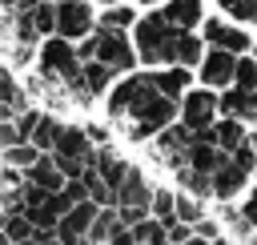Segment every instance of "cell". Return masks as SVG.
<instances>
[{
	"label": "cell",
	"mask_w": 257,
	"mask_h": 245,
	"mask_svg": "<svg viewBox=\"0 0 257 245\" xmlns=\"http://www.w3.org/2000/svg\"><path fill=\"white\" fill-rule=\"evenodd\" d=\"M149 76H153L157 92L169 96V100H177V96L193 84V68H185V64H165V68H157V72H149Z\"/></svg>",
	"instance_id": "7c38bea8"
},
{
	"label": "cell",
	"mask_w": 257,
	"mask_h": 245,
	"mask_svg": "<svg viewBox=\"0 0 257 245\" xmlns=\"http://www.w3.org/2000/svg\"><path fill=\"white\" fill-rule=\"evenodd\" d=\"M181 245H209V241H205V237H197V233H189V237H185Z\"/></svg>",
	"instance_id": "83f0119b"
},
{
	"label": "cell",
	"mask_w": 257,
	"mask_h": 245,
	"mask_svg": "<svg viewBox=\"0 0 257 245\" xmlns=\"http://www.w3.org/2000/svg\"><path fill=\"white\" fill-rule=\"evenodd\" d=\"M149 4H153V0H149Z\"/></svg>",
	"instance_id": "1f68e13d"
},
{
	"label": "cell",
	"mask_w": 257,
	"mask_h": 245,
	"mask_svg": "<svg viewBox=\"0 0 257 245\" xmlns=\"http://www.w3.org/2000/svg\"><path fill=\"white\" fill-rule=\"evenodd\" d=\"M205 40H209L213 48H225V52H233V56L249 52V44H253L245 28H237V24H225V20H205Z\"/></svg>",
	"instance_id": "30bf717a"
},
{
	"label": "cell",
	"mask_w": 257,
	"mask_h": 245,
	"mask_svg": "<svg viewBox=\"0 0 257 245\" xmlns=\"http://www.w3.org/2000/svg\"><path fill=\"white\" fill-rule=\"evenodd\" d=\"M149 217H157L161 225L177 221L173 217V189L169 185H153V193H149Z\"/></svg>",
	"instance_id": "ffe728a7"
},
{
	"label": "cell",
	"mask_w": 257,
	"mask_h": 245,
	"mask_svg": "<svg viewBox=\"0 0 257 245\" xmlns=\"http://www.w3.org/2000/svg\"><path fill=\"white\" fill-rule=\"evenodd\" d=\"M249 181H253V173L241 169V165L225 153V157L217 161V169L209 173V201H217V205H221V201H237V197L249 189Z\"/></svg>",
	"instance_id": "5b68a950"
},
{
	"label": "cell",
	"mask_w": 257,
	"mask_h": 245,
	"mask_svg": "<svg viewBox=\"0 0 257 245\" xmlns=\"http://www.w3.org/2000/svg\"><path fill=\"white\" fill-rule=\"evenodd\" d=\"M104 92H108L104 112L128 145H145L153 133H161L165 125L177 120V100L161 96L149 72H128L120 84H112Z\"/></svg>",
	"instance_id": "6da1fadb"
},
{
	"label": "cell",
	"mask_w": 257,
	"mask_h": 245,
	"mask_svg": "<svg viewBox=\"0 0 257 245\" xmlns=\"http://www.w3.org/2000/svg\"><path fill=\"white\" fill-rule=\"evenodd\" d=\"M76 56H80V60H96V64H104V68H112V72H133V64H137V52H133V44H128V32H116V28H96V32H88L84 44L76 48Z\"/></svg>",
	"instance_id": "7a4b0ae2"
},
{
	"label": "cell",
	"mask_w": 257,
	"mask_h": 245,
	"mask_svg": "<svg viewBox=\"0 0 257 245\" xmlns=\"http://www.w3.org/2000/svg\"><path fill=\"white\" fill-rule=\"evenodd\" d=\"M221 8L233 20H257V0H221Z\"/></svg>",
	"instance_id": "d4e9b609"
},
{
	"label": "cell",
	"mask_w": 257,
	"mask_h": 245,
	"mask_svg": "<svg viewBox=\"0 0 257 245\" xmlns=\"http://www.w3.org/2000/svg\"><path fill=\"white\" fill-rule=\"evenodd\" d=\"M137 16H133V8L128 4H112L104 16H100V24L96 28H116V32H128V24H133Z\"/></svg>",
	"instance_id": "cb8c5ba5"
},
{
	"label": "cell",
	"mask_w": 257,
	"mask_h": 245,
	"mask_svg": "<svg viewBox=\"0 0 257 245\" xmlns=\"http://www.w3.org/2000/svg\"><path fill=\"white\" fill-rule=\"evenodd\" d=\"M209 245H237V241H229V237H225V233H221V237H213V241H209Z\"/></svg>",
	"instance_id": "f1b7e54d"
},
{
	"label": "cell",
	"mask_w": 257,
	"mask_h": 245,
	"mask_svg": "<svg viewBox=\"0 0 257 245\" xmlns=\"http://www.w3.org/2000/svg\"><path fill=\"white\" fill-rule=\"evenodd\" d=\"M48 153H52V157H68V161H84V165H88L92 145H88V137H84L80 125H64V120H56V133H52Z\"/></svg>",
	"instance_id": "52a82bcc"
},
{
	"label": "cell",
	"mask_w": 257,
	"mask_h": 245,
	"mask_svg": "<svg viewBox=\"0 0 257 245\" xmlns=\"http://www.w3.org/2000/svg\"><path fill=\"white\" fill-rule=\"evenodd\" d=\"M173 181H177V193H193V197H205L209 201V173H197L189 165H177L173 169Z\"/></svg>",
	"instance_id": "e0dca14e"
},
{
	"label": "cell",
	"mask_w": 257,
	"mask_h": 245,
	"mask_svg": "<svg viewBox=\"0 0 257 245\" xmlns=\"http://www.w3.org/2000/svg\"><path fill=\"white\" fill-rule=\"evenodd\" d=\"M104 4H120V0H104Z\"/></svg>",
	"instance_id": "4dcf8cb0"
},
{
	"label": "cell",
	"mask_w": 257,
	"mask_h": 245,
	"mask_svg": "<svg viewBox=\"0 0 257 245\" xmlns=\"http://www.w3.org/2000/svg\"><path fill=\"white\" fill-rule=\"evenodd\" d=\"M233 88H249V92H257V64H253V56L249 52H241L237 60H233V80H229Z\"/></svg>",
	"instance_id": "603a6c76"
},
{
	"label": "cell",
	"mask_w": 257,
	"mask_h": 245,
	"mask_svg": "<svg viewBox=\"0 0 257 245\" xmlns=\"http://www.w3.org/2000/svg\"><path fill=\"white\" fill-rule=\"evenodd\" d=\"M24 185H36V189H48V193H56L60 185H64V177H60V169H56V161L48 157V153H40L28 169H24Z\"/></svg>",
	"instance_id": "4fadbf2b"
},
{
	"label": "cell",
	"mask_w": 257,
	"mask_h": 245,
	"mask_svg": "<svg viewBox=\"0 0 257 245\" xmlns=\"http://www.w3.org/2000/svg\"><path fill=\"white\" fill-rule=\"evenodd\" d=\"M0 4H4V8H12V4H16V0H0Z\"/></svg>",
	"instance_id": "f546056e"
},
{
	"label": "cell",
	"mask_w": 257,
	"mask_h": 245,
	"mask_svg": "<svg viewBox=\"0 0 257 245\" xmlns=\"http://www.w3.org/2000/svg\"><path fill=\"white\" fill-rule=\"evenodd\" d=\"M233 52H225V48H209V52H201V60H197V72H201V84L205 88H225L229 80H233Z\"/></svg>",
	"instance_id": "9c48e42d"
},
{
	"label": "cell",
	"mask_w": 257,
	"mask_h": 245,
	"mask_svg": "<svg viewBox=\"0 0 257 245\" xmlns=\"http://www.w3.org/2000/svg\"><path fill=\"white\" fill-rule=\"evenodd\" d=\"M56 36L64 40H80L92 32V8L88 0H56V24H52Z\"/></svg>",
	"instance_id": "8992f818"
},
{
	"label": "cell",
	"mask_w": 257,
	"mask_h": 245,
	"mask_svg": "<svg viewBox=\"0 0 257 245\" xmlns=\"http://www.w3.org/2000/svg\"><path fill=\"white\" fill-rule=\"evenodd\" d=\"M209 213V201L205 197H193V193H177L173 189V217L181 221V225H193V221H201Z\"/></svg>",
	"instance_id": "2e32d148"
},
{
	"label": "cell",
	"mask_w": 257,
	"mask_h": 245,
	"mask_svg": "<svg viewBox=\"0 0 257 245\" xmlns=\"http://www.w3.org/2000/svg\"><path fill=\"white\" fill-rule=\"evenodd\" d=\"M193 137H201V141H213L221 153H233L245 137H249V125H241V120H233V116H217L209 129H201V133H193Z\"/></svg>",
	"instance_id": "8fae6325"
},
{
	"label": "cell",
	"mask_w": 257,
	"mask_h": 245,
	"mask_svg": "<svg viewBox=\"0 0 257 245\" xmlns=\"http://www.w3.org/2000/svg\"><path fill=\"white\" fill-rule=\"evenodd\" d=\"M217 116H233L241 125H253L257 120V92L225 84V92H217Z\"/></svg>",
	"instance_id": "ba28073f"
},
{
	"label": "cell",
	"mask_w": 257,
	"mask_h": 245,
	"mask_svg": "<svg viewBox=\"0 0 257 245\" xmlns=\"http://www.w3.org/2000/svg\"><path fill=\"white\" fill-rule=\"evenodd\" d=\"M112 76H116L112 68H104V64H96V60H80V88H84L92 100L112 84Z\"/></svg>",
	"instance_id": "9a60e30c"
},
{
	"label": "cell",
	"mask_w": 257,
	"mask_h": 245,
	"mask_svg": "<svg viewBox=\"0 0 257 245\" xmlns=\"http://www.w3.org/2000/svg\"><path fill=\"white\" fill-rule=\"evenodd\" d=\"M40 157V149H32L28 141H16V145H8V149H0V165H12V169H28L32 161Z\"/></svg>",
	"instance_id": "44dd1931"
},
{
	"label": "cell",
	"mask_w": 257,
	"mask_h": 245,
	"mask_svg": "<svg viewBox=\"0 0 257 245\" xmlns=\"http://www.w3.org/2000/svg\"><path fill=\"white\" fill-rule=\"evenodd\" d=\"M16 141H24V137L16 133V125H12V116H8V120H0V149H8V145H16Z\"/></svg>",
	"instance_id": "4316f807"
},
{
	"label": "cell",
	"mask_w": 257,
	"mask_h": 245,
	"mask_svg": "<svg viewBox=\"0 0 257 245\" xmlns=\"http://www.w3.org/2000/svg\"><path fill=\"white\" fill-rule=\"evenodd\" d=\"M201 52H205V44H201L193 32H177V40H173V64L193 68V64L201 60Z\"/></svg>",
	"instance_id": "d6986e66"
},
{
	"label": "cell",
	"mask_w": 257,
	"mask_h": 245,
	"mask_svg": "<svg viewBox=\"0 0 257 245\" xmlns=\"http://www.w3.org/2000/svg\"><path fill=\"white\" fill-rule=\"evenodd\" d=\"M161 16H165L173 28L193 32V24L201 20V0H169V4L161 8Z\"/></svg>",
	"instance_id": "5bb4252c"
},
{
	"label": "cell",
	"mask_w": 257,
	"mask_h": 245,
	"mask_svg": "<svg viewBox=\"0 0 257 245\" xmlns=\"http://www.w3.org/2000/svg\"><path fill=\"white\" fill-rule=\"evenodd\" d=\"M189 229H193L197 237H205V241H213V237H221V221H217L213 213H205V217H201V221H193Z\"/></svg>",
	"instance_id": "484cf974"
},
{
	"label": "cell",
	"mask_w": 257,
	"mask_h": 245,
	"mask_svg": "<svg viewBox=\"0 0 257 245\" xmlns=\"http://www.w3.org/2000/svg\"><path fill=\"white\" fill-rule=\"evenodd\" d=\"M177 120L189 133H201L217 120V88H185L177 96Z\"/></svg>",
	"instance_id": "277c9868"
},
{
	"label": "cell",
	"mask_w": 257,
	"mask_h": 245,
	"mask_svg": "<svg viewBox=\"0 0 257 245\" xmlns=\"http://www.w3.org/2000/svg\"><path fill=\"white\" fill-rule=\"evenodd\" d=\"M24 16H28V24H32V32H36V36H48V32H52V24H56V4L40 0V4H32Z\"/></svg>",
	"instance_id": "7402d4cb"
},
{
	"label": "cell",
	"mask_w": 257,
	"mask_h": 245,
	"mask_svg": "<svg viewBox=\"0 0 257 245\" xmlns=\"http://www.w3.org/2000/svg\"><path fill=\"white\" fill-rule=\"evenodd\" d=\"M177 32H181V28H173L161 12L141 16V20H137V44H133L137 60H145V64H153V68L173 64V40H177Z\"/></svg>",
	"instance_id": "3957f363"
},
{
	"label": "cell",
	"mask_w": 257,
	"mask_h": 245,
	"mask_svg": "<svg viewBox=\"0 0 257 245\" xmlns=\"http://www.w3.org/2000/svg\"><path fill=\"white\" fill-rule=\"evenodd\" d=\"M0 104H12V112H20V108H28L32 100H28V92L20 88V80L12 76V68L8 64H0Z\"/></svg>",
	"instance_id": "ac0fdd59"
}]
</instances>
